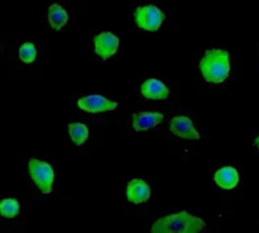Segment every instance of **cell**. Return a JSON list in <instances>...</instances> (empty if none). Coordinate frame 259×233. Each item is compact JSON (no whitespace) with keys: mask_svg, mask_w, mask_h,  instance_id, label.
Returning a JSON list of instances; mask_svg holds the SVG:
<instances>
[{"mask_svg":"<svg viewBox=\"0 0 259 233\" xmlns=\"http://www.w3.org/2000/svg\"><path fill=\"white\" fill-rule=\"evenodd\" d=\"M68 135L76 146H82L87 143V139L90 136V130L83 123H70L68 124Z\"/></svg>","mask_w":259,"mask_h":233,"instance_id":"cell-13","label":"cell"},{"mask_svg":"<svg viewBox=\"0 0 259 233\" xmlns=\"http://www.w3.org/2000/svg\"><path fill=\"white\" fill-rule=\"evenodd\" d=\"M30 180L35 183L41 194H50L55 182V170L49 162L32 158L27 164Z\"/></svg>","mask_w":259,"mask_h":233,"instance_id":"cell-3","label":"cell"},{"mask_svg":"<svg viewBox=\"0 0 259 233\" xmlns=\"http://www.w3.org/2000/svg\"><path fill=\"white\" fill-rule=\"evenodd\" d=\"M152 196L150 187L143 179H132L126 187V199L132 205L146 203Z\"/></svg>","mask_w":259,"mask_h":233,"instance_id":"cell-8","label":"cell"},{"mask_svg":"<svg viewBox=\"0 0 259 233\" xmlns=\"http://www.w3.org/2000/svg\"><path fill=\"white\" fill-rule=\"evenodd\" d=\"M141 96L149 100H165L170 96V89L158 79H147L141 83Z\"/></svg>","mask_w":259,"mask_h":233,"instance_id":"cell-10","label":"cell"},{"mask_svg":"<svg viewBox=\"0 0 259 233\" xmlns=\"http://www.w3.org/2000/svg\"><path fill=\"white\" fill-rule=\"evenodd\" d=\"M164 120V115L161 112H137L132 115V127L135 132H146L149 129L156 127Z\"/></svg>","mask_w":259,"mask_h":233,"instance_id":"cell-9","label":"cell"},{"mask_svg":"<svg viewBox=\"0 0 259 233\" xmlns=\"http://www.w3.org/2000/svg\"><path fill=\"white\" fill-rule=\"evenodd\" d=\"M203 79L209 83H223L231 73V55L223 49H209L199 62Z\"/></svg>","mask_w":259,"mask_h":233,"instance_id":"cell-1","label":"cell"},{"mask_svg":"<svg viewBox=\"0 0 259 233\" xmlns=\"http://www.w3.org/2000/svg\"><path fill=\"white\" fill-rule=\"evenodd\" d=\"M47 18H49V24L53 30H61L68 21V12L61 5L53 3L49 6Z\"/></svg>","mask_w":259,"mask_h":233,"instance_id":"cell-12","label":"cell"},{"mask_svg":"<svg viewBox=\"0 0 259 233\" xmlns=\"http://www.w3.org/2000/svg\"><path fill=\"white\" fill-rule=\"evenodd\" d=\"M255 147L259 150V135L256 136V139H255Z\"/></svg>","mask_w":259,"mask_h":233,"instance_id":"cell-16","label":"cell"},{"mask_svg":"<svg viewBox=\"0 0 259 233\" xmlns=\"http://www.w3.org/2000/svg\"><path fill=\"white\" fill-rule=\"evenodd\" d=\"M94 42V52L99 58H102L103 61L112 58L120 45V39L117 35H114L112 32H100L94 36L93 39Z\"/></svg>","mask_w":259,"mask_h":233,"instance_id":"cell-6","label":"cell"},{"mask_svg":"<svg viewBox=\"0 0 259 233\" xmlns=\"http://www.w3.org/2000/svg\"><path fill=\"white\" fill-rule=\"evenodd\" d=\"M20 203L15 199H3L0 202V217L12 220L20 214Z\"/></svg>","mask_w":259,"mask_h":233,"instance_id":"cell-14","label":"cell"},{"mask_svg":"<svg viewBox=\"0 0 259 233\" xmlns=\"http://www.w3.org/2000/svg\"><path fill=\"white\" fill-rule=\"evenodd\" d=\"M170 132L175 136H179V138H184V139H200L199 130L194 127L191 118H188L185 115H178V117L171 118Z\"/></svg>","mask_w":259,"mask_h":233,"instance_id":"cell-7","label":"cell"},{"mask_svg":"<svg viewBox=\"0 0 259 233\" xmlns=\"http://www.w3.org/2000/svg\"><path fill=\"white\" fill-rule=\"evenodd\" d=\"M135 24L147 32H156L162 21L165 20V14L155 5H144L138 6L134 12Z\"/></svg>","mask_w":259,"mask_h":233,"instance_id":"cell-4","label":"cell"},{"mask_svg":"<svg viewBox=\"0 0 259 233\" xmlns=\"http://www.w3.org/2000/svg\"><path fill=\"white\" fill-rule=\"evenodd\" d=\"M205 229L206 223L187 211L165 215L156 220L152 226L153 233H199Z\"/></svg>","mask_w":259,"mask_h":233,"instance_id":"cell-2","label":"cell"},{"mask_svg":"<svg viewBox=\"0 0 259 233\" xmlns=\"http://www.w3.org/2000/svg\"><path fill=\"white\" fill-rule=\"evenodd\" d=\"M214 182L223 190H228V191L234 190L240 183V173L235 167H231V165L222 167L215 171Z\"/></svg>","mask_w":259,"mask_h":233,"instance_id":"cell-11","label":"cell"},{"mask_svg":"<svg viewBox=\"0 0 259 233\" xmlns=\"http://www.w3.org/2000/svg\"><path fill=\"white\" fill-rule=\"evenodd\" d=\"M36 47L32 42H23L18 49V56L23 64H32L36 59Z\"/></svg>","mask_w":259,"mask_h":233,"instance_id":"cell-15","label":"cell"},{"mask_svg":"<svg viewBox=\"0 0 259 233\" xmlns=\"http://www.w3.org/2000/svg\"><path fill=\"white\" fill-rule=\"evenodd\" d=\"M118 103L114 100H109L103 96L93 94V96H85L77 100V108L82 109L83 112L90 114H102V112H111L117 109Z\"/></svg>","mask_w":259,"mask_h":233,"instance_id":"cell-5","label":"cell"}]
</instances>
